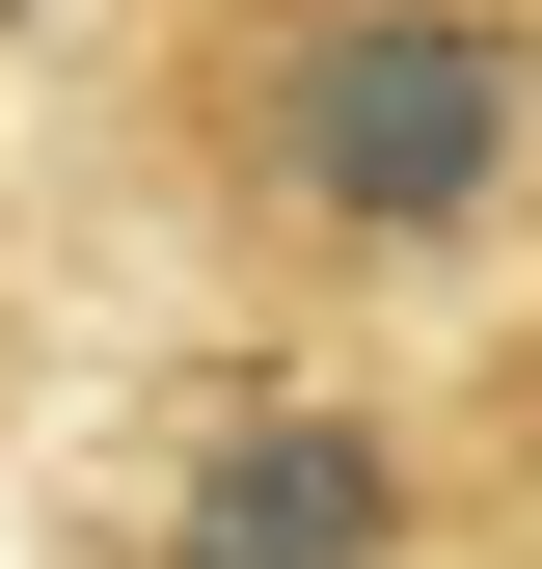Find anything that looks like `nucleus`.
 <instances>
[{"mask_svg": "<svg viewBox=\"0 0 542 569\" xmlns=\"http://www.w3.org/2000/svg\"><path fill=\"white\" fill-rule=\"evenodd\" d=\"M218 136L299 244H461L542 136V54H515V0H299V28H244Z\"/></svg>", "mask_w": 542, "mask_h": 569, "instance_id": "1", "label": "nucleus"}, {"mask_svg": "<svg viewBox=\"0 0 542 569\" xmlns=\"http://www.w3.org/2000/svg\"><path fill=\"white\" fill-rule=\"evenodd\" d=\"M190 569H406V435H353V407H244L218 461H190Z\"/></svg>", "mask_w": 542, "mask_h": 569, "instance_id": "2", "label": "nucleus"}, {"mask_svg": "<svg viewBox=\"0 0 542 569\" xmlns=\"http://www.w3.org/2000/svg\"><path fill=\"white\" fill-rule=\"evenodd\" d=\"M515 488H542V435H515Z\"/></svg>", "mask_w": 542, "mask_h": 569, "instance_id": "3", "label": "nucleus"}]
</instances>
